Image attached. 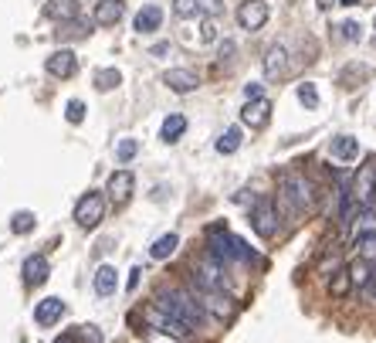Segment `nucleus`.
<instances>
[{"label": "nucleus", "mask_w": 376, "mask_h": 343, "mask_svg": "<svg viewBox=\"0 0 376 343\" xmlns=\"http://www.w3.org/2000/svg\"><path fill=\"white\" fill-rule=\"evenodd\" d=\"M278 204L285 208L289 217L302 215V211H315L319 190L302 170H282L278 173Z\"/></svg>", "instance_id": "nucleus-1"}, {"label": "nucleus", "mask_w": 376, "mask_h": 343, "mask_svg": "<svg viewBox=\"0 0 376 343\" xmlns=\"http://www.w3.org/2000/svg\"><path fill=\"white\" fill-rule=\"evenodd\" d=\"M153 302H156L163 313L176 316L180 323H187V326H204V320H207V309L200 306V300L190 296V293H183V289H163Z\"/></svg>", "instance_id": "nucleus-2"}, {"label": "nucleus", "mask_w": 376, "mask_h": 343, "mask_svg": "<svg viewBox=\"0 0 376 343\" xmlns=\"http://www.w3.org/2000/svg\"><path fill=\"white\" fill-rule=\"evenodd\" d=\"M207 255H213L224 268H227L231 262H251L254 252H251V245H244L241 238L227 235L224 224H213V228L207 231Z\"/></svg>", "instance_id": "nucleus-3"}, {"label": "nucleus", "mask_w": 376, "mask_h": 343, "mask_svg": "<svg viewBox=\"0 0 376 343\" xmlns=\"http://www.w3.org/2000/svg\"><path fill=\"white\" fill-rule=\"evenodd\" d=\"M251 228L261 238H275L278 235V204L271 197H258L251 208Z\"/></svg>", "instance_id": "nucleus-4"}, {"label": "nucleus", "mask_w": 376, "mask_h": 343, "mask_svg": "<svg viewBox=\"0 0 376 343\" xmlns=\"http://www.w3.org/2000/svg\"><path fill=\"white\" fill-rule=\"evenodd\" d=\"M346 197H349L356 208H366V204L373 201L376 197V160L359 167V173L353 177V190H349Z\"/></svg>", "instance_id": "nucleus-5"}, {"label": "nucleus", "mask_w": 376, "mask_h": 343, "mask_svg": "<svg viewBox=\"0 0 376 343\" xmlns=\"http://www.w3.org/2000/svg\"><path fill=\"white\" fill-rule=\"evenodd\" d=\"M102 217H105V197H102L98 190H88L82 201L75 204V221H79V228L92 231V228L102 224Z\"/></svg>", "instance_id": "nucleus-6"}, {"label": "nucleus", "mask_w": 376, "mask_h": 343, "mask_svg": "<svg viewBox=\"0 0 376 343\" xmlns=\"http://www.w3.org/2000/svg\"><path fill=\"white\" fill-rule=\"evenodd\" d=\"M143 316L156 326V330H163V333H169V337H176V340H187L190 337V326L187 323H180L176 316H169V313H163L156 302H149L146 309H143Z\"/></svg>", "instance_id": "nucleus-7"}, {"label": "nucleus", "mask_w": 376, "mask_h": 343, "mask_svg": "<svg viewBox=\"0 0 376 343\" xmlns=\"http://www.w3.org/2000/svg\"><path fill=\"white\" fill-rule=\"evenodd\" d=\"M264 21H268V3H264V0H244V3L238 7V24H241L244 31H261Z\"/></svg>", "instance_id": "nucleus-8"}, {"label": "nucleus", "mask_w": 376, "mask_h": 343, "mask_svg": "<svg viewBox=\"0 0 376 343\" xmlns=\"http://www.w3.org/2000/svg\"><path fill=\"white\" fill-rule=\"evenodd\" d=\"M44 68H48V75H54V79H72V75L79 72V58H75L72 48H61V51L48 55Z\"/></svg>", "instance_id": "nucleus-9"}, {"label": "nucleus", "mask_w": 376, "mask_h": 343, "mask_svg": "<svg viewBox=\"0 0 376 343\" xmlns=\"http://www.w3.org/2000/svg\"><path fill=\"white\" fill-rule=\"evenodd\" d=\"M194 296H200V306L210 309V316H217V320H231V316H234V302L227 300L224 293H213V289L197 286V293H194Z\"/></svg>", "instance_id": "nucleus-10"}, {"label": "nucleus", "mask_w": 376, "mask_h": 343, "mask_svg": "<svg viewBox=\"0 0 376 343\" xmlns=\"http://www.w3.org/2000/svg\"><path fill=\"white\" fill-rule=\"evenodd\" d=\"M173 14L176 17H217L220 0H173Z\"/></svg>", "instance_id": "nucleus-11"}, {"label": "nucleus", "mask_w": 376, "mask_h": 343, "mask_svg": "<svg viewBox=\"0 0 376 343\" xmlns=\"http://www.w3.org/2000/svg\"><path fill=\"white\" fill-rule=\"evenodd\" d=\"M163 82H167V88L180 92V95H187V92H197L200 75H197L194 68H169V72H163Z\"/></svg>", "instance_id": "nucleus-12"}, {"label": "nucleus", "mask_w": 376, "mask_h": 343, "mask_svg": "<svg viewBox=\"0 0 376 343\" xmlns=\"http://www.w3.org/2000/svg\"><path fill=\"white\" fill-rule=\"evenodd\" d=\"M132 187H136V177H132L129 170H116L112 177H109V197H112V204H116V208L129 204Z\"/></svg>", "instance_id": "nucleus-13"}, {"label": "nucleus", "mask_w": 376, "mask_h": 343, "mask_svg": "<svg viewBox=\"0 0 376 343\" xmlns=\"http://www.w3.org/2000/svg\"><path fill=\"white\" fill-rule=\"evenodd\" d=\"M271 119V102L268 99H251L248 106L241 109V123L251 129H264Z\"/></svg>", "instance_id": "nucleus-14"}, {"label": "nucleus", "mask_w": 376, "mask_h": 343, "mask_svg": "<svg viewBox=\"0 0 376 343\" xmlns=\"http://www.w3.org/2000/svg\"><path fill=\"white\" fill-rule=\"evenodd\" d=\"M61 316H65V302L58 296H48V300H41L34 306V323L38 326H54Z\"/></svg>", "instance_id": "nucleus-15"}, {"label": "nucleus", "mask_w": 376, "mask_h": 343, "mask_svg": "<svg viewBox=\"0 0 376 343\" xmlns=\"http://www.w3.org/2000/svg\"><path fill=\"white\" fill-rule=\"evenodd\" d=\"M329 153H333L335 164H353V160L359 157V139H356V136H333Z\"/></svg>", "instance_id": "nucleus-16"}, {"label": "nucleus", "mask_w": 376, "mask_h": 343, "mask_svg": "<svg viewBox=\"0 0 376 343\" xmlns=\"http://www.w3.org/2000/svg\"><path fill=\"white\" fill-rule=\"evenodd\" d=\"M123 14H125V0H98L95 3V24H102V28L119 24Z\"/></svg>", "instance_id": "nucleus-17"}, {"label": "nucleus", "mask_w": 376, "mask_h": 343, "mask_svg": "<svg viewBox=\"0 0 376 343\" xmlns=\"http://www.w3.org/2000/svg\"><path fill=\"white\" fill-rule=\"evenodd\" d=\"M48 275H51V265H48V258L44 255L24 258V282H28L31 289H34V286H44Z\"/></svg>", "instance_id": "nucleus-18"}, {"label": "nucleus", "mask_w": 376, "mask_h": 343, "mask_svg": "<svg viewBox=\"0 0 376 343\" xmlns=\"http://www.w3.org/2000/svg\"><path fill=\"white\" fill-rule=\"evenodd\" d=\"M160 24H163V10H160L156 3H146V7L136 14V31H139V35H153V31H160Z\"/></svg>", "instance_id": "nucleus-19"}, {"label": "nucleus", "mask_w": 376, "mask_h": 343, "mask_svg": "<svg viewBox=\"0 0 376 343\" xmlns=\"http://www.w3.org/2000/svg\"><path fill=\"white\" fill-rule=\"evenodd\" d=\"M285 68H289V51H285V44H271L268 55H264V75H268V79H278Z\"/></svg>", "instance_id": "nucleus-20"}, {"label": "nucleus", "mask_w": 376, "mask_h": 343, "mask_svg": "<svg viewBox=\"0 0 376 343\" xmlns=\"http://www.w3.org/2000/svg\"><path fill=\"white\" fill-rule=\"evenodd\" d=\"M116 289H119V275H116V268H112V265H102V268L95 272V296L109 300V296H116Z\"/></svg>", "instance_id": "nucleus-21"}, {"label": "nucleus", "mask_w": 376, "mask_h": 343, "mask_svg": "<svg viewBox=\"0 0 376 343\" xmlns=\"http://www.w3.org/2000/svg\"><path fill=\"white\" fill-rule=\"evenodd\" d=\"M44 14L51 21H75L79 17V0H48L44 3Z\"/></svg>", "instance_id": "nucleus-22"}, {"label": "nucleus", "mask_w": 376, "mask_h": 343, "mask_svg": "<svg viewBox=\"0 0 376 343\" xmlns=\"http://www.w3.org/2000/svg\"><path fill=\"white\" fill-rule=\"evenodd\" d=\"M349 279H353V286H356V289L370 286V282H373V265H370L366 258H356V262L349 265Z\"/></svg>", "instance_id": "nucleus-23"}, {"label": "nucleus", "mask_w": 376, "mask_h": 343, "mask_svg": "<svg viewBox=\"0 0 376 343\" xmlns=\"http://www.w3.org/2000/svg\"><path fill=\"white\" fill-rule=\"evenodd\" d=\"M176 245H180V238L169 231V235H160L156 242H153V248H149V255L156 258V262H163V258H169L173 252H176Z\"/></svg>", "instance_id": "nucleus-24"}, {"label": "nucleus", "mask_w": 376, "mask_h": 343, "mask_svg": "<svg viewBox=\"0 0 376 343\" xmlns=\"http://www.w3.org/2000/svg\"><path fill=\"white\" fill-rule=\"evenodd\" d=\"M183 133H187V119H183L180 112H173L167 123H163V143H176Z\"/></svg>", "instance_id": "nucleus-25"}, {"label": "nucleus", "mask_w": 376, "mask_h": 343, "mask_svg": "<svg viewBox=\"0 0 376 343\" xmlns=\"http://www.w3.org/2000/svg\"><path fill=\"white\" fill-rule=\"evenodd\" d=\"M238 146H241V126L224 129V136L217 139V153H238Z\"/></svg>", "instance_id": "nucleus-26"}, {"label": "nucleus", "mask_w": 376, "mask_h": 343, "mask_svg": "<svg viewBox=\"0 0 376 343\" xmlns=\"http://www.w3.org/2000/svg\"><path fill=\"white\" fill-rule=\"evenodd\" d=\"M119 82H123V75H119L116 68L95 72V88H98V92H112V88H119Z\"/></svg>", "instance_id": "nucleus-27"}, {"label": "nucleus", "mask_w": 376, "mask_h": 343, "mask_svg": "<svg viewBox=\"0 0 376 343\" xmlns=\"http://www.w3.org/2000/svg\"><path fill=\"white\" fill-rule=\"evenodd\" d=\"M349 289H353V279H349V268H339V272H335V279H333V282H329V293H333L335 300H342V296H346Z\"/></svg>", "instance_id": "nucleus-28"}, {"label": "nucleus", "mask_w": 376, "mask_h": 343, "mask_svg": "<svg viewBox=\"0 0 376 343\" xmlns=\"http://www.w3.org/2000/svg\"><path fill=\"white\" fill-rule=\"evenodd\" d=\"M359 258H366L370 265H376V231H366V235H359Z\"/></svg>", "instance_id": "nucleus-29"}, {"label": "nucleus", "mask_w": 376, "mask_h": 343, "mask_svg": "<svg viewBox=\"0 0 376 343\" xmlns=\"http://www.w3.org/2000/svg\"><path fill=\"white\" fill-rule=\"evenodd\" d=\"M10 231H14V235L34 231V215H31V211H17V215L10 217Z\"/></svg>", "instance_id": "nucleus-30"}, {"label": "nucleus", "mask_w": 376, "mask_h": 343, "mask_svg": "<svg viewBox=\"0 0 376 343\" xmlns=\"http://www.w3.org/2000/svg\"><path fill=\"white\" fill-rule=\"evenodd\" d=\"M298 99H302L305 109H319V92H315L312 82H302V86H298Z\"/></svg>", "instance_id": "nucleus-31"}, {"label": "nucleus", "mask_w": 376, "mask_h": 343, "mask_svg": "<svg viewBox=\"0 0 376 343\" xmlns=\"http://www.w3.org/2000/svg\"><path fill=\"white\" fill-rule=\"evenodd\" d=\"M65 116H68V123H75V126H79V123L85 119V102H82V99H72V102L65 106Z\"/></svg>", "instance_id": "nucleus-32"}, {"label": "nucleus", "mask_w": 376, "mask_h": 343, "mask_svg": "<svg viewBox=\"0 0 376 343\" xmlns=\"http://www.w3.org/2000/svg\"><path fill=\"white\" fill-rule=\"evenodd\" d=\"M136 153H139V143H136V139H123V143L116 146V157H119L123 164H129Z\"/></svg>", "instance_id": "nucleus-33"}, {"label": "nucleus", "mask_w": 376, "mask_h": 343, "mask_svg": "<svg viewBox=\"0 0 376 343\" xmlns=\"http://www.w3.org/2000/svg\"><path fill=\"white\" fill-rule=\"evenodd\" d=\"M339 28H342V38H346V41H359V38H363V24H359V21H342Z\"/></svg>", "instance_id": "nucleus-34"}, {"label": "nucleus", "mask_w": 376, "mask_h": 343, "mask_svg": "<svg viewBox=\"0 0 376 343\" xmlns=\"http://www.w3.org/2000/svg\"><path fill=\"white\" fill-rule=\"evenodd\" d=\"M82 340L85 343H102V330L88 323V326H82Z\"/></svg>", "instance_id": "nucleus-35"}, {"label": "nucleus", "mask_w": 376, "mask_h": 343, "mask_svg": "<svg viewBox=\"0 0 376 343\" xmlns=\"http://www.w3.org/2000/svg\"><path fill=\"white\" fill-rule=\"evenodd\" d=\"M200 38H204V41H213V38H217V28H213V21H204V28H200Z\"/></svg>", "instance_id": "nucleus-36"}, {"label": "nucleus", "mask_w": 376, "mask_h": 343, "mask_svg": "<svg viewBox=\"0 0 376 343\" xmlns=\"http://www.w3.org/2000/svg\"><path fill=\"white\" fill-rule=\"evenodd\" d=\"M79 337H82L79 330H68V333H61V337H58L54 343H79Z\"/></svg>", "instance_id": "nucleus-37"}, {"label": "nucleus", "mask_w": 376, "mask_h": 343, "mask_svg": "<svg viewBox=\"0 0 376 343\" xmlns=\"http://www.w3.org/2000/svg\"><path fill=\"white\" fill-rule=\"evenodd\" d=\"M244 95H248V102L251 99H261V86H248L244 88Z\"/></svg>", "instance_id": "nucleus-38"}, {"label": "nucleus", "mask_w": 376, "mask_h": 343, "mask_svg": "<svg viewBox=\"0 0 376 343\" xmlns=\"http://www.w3.org/2000/svg\"><path fill=\"white\" fill-rule=\"evenodd\" d=\"M139 272H143V268H132V275H129V289H136V286H139Z\"/></svg>", "instance_id": "nucleus-39"}, {"label": "nucleus", "mask_w": 376, "mask_h": 343, "mask_svg": "<svg viewBox=\"0 0 376 343\" xmlns=\"http://www.w3.org/2000/svg\"><path fill=\"white\" fill-rule=\"evenodd\" d=\"M315 3H319V10H329V7H333V3H339V0H315Z\"/></svg>", "instance_id": "nucleus-40"}, {"label": "nucleus", "mask_w": 376, "mask_h": 343, "mask_svg": "<svg viewBox=\"0 0 376 343\" xmlns=\"http://www.w3.org/2000/svg\"><path fill=\"white\" fill-rule=\"evenodd\" d=\"M339 3H346V7H353V3H359V0H339Z\"/></svg>", "instance_id": "nucleus-41"}, {"label": "nucleus", "mask_w": 376, "mask_h": 343, "mask_svg": "<svg viewBox=\"0 0 376 343\" xmlns=\"http://www.w3.org/2000/svg\"><path fill=\"white\" fill-rule=\"evenodd\" d=\"M373 31H376V17H373Z\"/></svg>", "instance_id": "nucleus-42"}, {"label": "nucleus", "mask_w": 376, "mask_h": 343, "mask_svg": "<svg viewBox=\"0 0 376 343\" xmlns=\"http://www.w3.org/2000/svg\"><path fill=\"white\" fill-rule=\"evenodd\" d=\"M373 289H376V282H373Z\"/></svg>", "instance_id": "nucleus-43"}, {"label": "nucleus", "mask_w": 376, "mask_h": 343, "mask_svg": "<svg viewBox=\"0 0 376 343\" xmlns=\"http://www.w3.org/2000/svg\"><path fill=\"white\" fill-rule=\"evenodd\" d=\"M373 201H376V197H373Z\"/></svg>", "instance_id": "nucleus-44"}]
</instances>
